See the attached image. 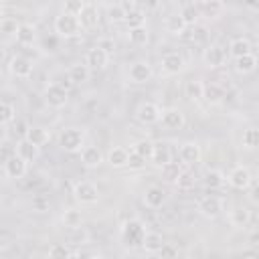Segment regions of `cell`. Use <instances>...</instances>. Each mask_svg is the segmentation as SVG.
<instances>
[{
	"label": "cell",
	"mask_w": 259,
	"mask_h": 259,
	"mask_svg": "<svg viewBox=\"0 0 259 259\" xmlns=\"http://www.w3.org/2000/svg\"><path fill=\"white\" fill-rule=\"evenodd\" d=\"M148 229L140 219H130L121 225V241L125 247H142Z\"/></svg>",
	"instance_id": "1"
},
{
	"label": "cell",
	"mask_w": 259,
	"mask_h": 259,
	"mask_svg": "<svg viewBox=\"0 0 259 259\" xmlns=\"http://www.w3.org/2000/svg\"><path fill=\"white\" fill-rule=\"evenodd\" d=\"M85 144V132L81 127H65L59 134V146L65 152H81Z\"/></svg>",
	"instance_id": "2"
},
{
	"label": "cell",
	"mask_w": 259,
	"mask_h": 259,
	"mask_svg": "<svg viewBox=\"0 0 259 259\" xmlns=\"http://www.w3.org/2000/svg\"><path fill=\"white\" fill-rule=\"evenodd\" d=\"M81 24H79V18L77 16H71V14H65L61 12L57 18H55V32L59 38H73L77 34H81Z\"/></svg>",
	"instance_id": "3"
},
{
	"label": "cell",
	"mask_w": 259,
	"mask_h": 259,
	"mask_svg": "<svg viewBox=\"0 0 259 259\" xmlns=\"http://www.w3.org/2000/svg\"><path fill=\"white\" fill-rule=\"evenodd\" d=\"M73 194H75L77 202H81V204H95L99 200V188L89 180L77 182L73 186Z\"/></svg>",
	"instance_id": "4"
},
{
	"label": "cell",
	"mask_w": 259,
	"mask_h": 259,
	"mask_svg": "<svg viewBox=\"0 0 259 259\" xmlns=\"http://www.w3.org/2000/svg\"><path fill=\"white\" fill-rule=\"evenodd\" d=\"M160 115H162V109L158 103L154 101H144L138 105L136 109V119L144 125H152V123H158L160 121Z\"/></svg>",
	"instance_id": "5"
},
{
	"label": "cell",
	"mask_w": 259,
	"mask_h": 259,
	"mask_svg": "<svg viewBox=\"0 0 259 259\" xmlns=\"http://www.w3.org/2000/svg\"><path fill=\"white\" fill-rule=\"evenodd\" d=\"M227 49L223 47V45H208L206 49H204V53H202V61H204V65L206 67H210V69H219V67H223L225 63H227Z\"/></svg>",
	"instance_id": "6"
},
{
	"label": "cell",
	"mask_w": 259,
	"mask_h": 259,
	"mask_svg": "<svg viewBox=\"0 0 259 259\" xmlns=\"http://www.w3.org/2000/svg\"><path fill=\"white\" fill-rule=\"evenodd\" d=\"M196 208H198V212H200L202 217H206V219H217V217L223 212L225 204H223V198H219V196H214V194H208V196H202V198L198 200Z\"/></svg>",
	"instance_id": "7"
},
{
	"label": "cell",
	"mask_w": 259,
	"mask_h": 259,
	"mask_svg": "<svg viewBox=\"0 0 259 259\" xmlns=\"http://www.w3.org/2000/svg\"><path fill=\"white\" fill-rule=\"evenodd\" d=\"M45 101H47L51 107H55V109L65 107L67 101H69V91L63 89L59 83H49L47 89H45Z\"/></svg>",
	"instance_id": "8"
},
{
	"label": "cell",
	"mask_w": 259,
	"mask_h": 259,
	"mask_svg": "<svg viewBox=\"0 0 259 259\" xmlns=\"http://www.w3.org/2000/svg\"><path fill=\"white\" fill-rule=\"evenodd\" d=\"M227 180H229V184H231L233 188L245 190V188H249V186L253 184V174H251V170H249L247 166H235V168L229 172Z\"/></svg>",
	"instance_id": "9"
},
{
	"label": "cell",
	"mask_w": 259,
	"mask_h": 259,
	"mask_svg": "<svg viewBox=\"0 0 259 259\" xmlns=\"http://www.w3.org/2000/svg\"><path fill=\"white\" fill-rule=\"evenodd\" d=\"M152 75H154V71H152V65L148 61H136V63H132V67L127 71L130 83H138V85L148 83L152 79Z\"/></svg>",
	"instance_id": "10"
},
{
	"label": "cell",
	"mask_w": 259,
	"mask_h": 259,
	"mask_svg": "<svg viewBox=\"0 0 259 259\" xmlns=\"http://www.w3.org/2000/svg\"><path fill=\"white\" fill-rule=\"evenodd\" d=\"M186 69V61L180 53H166L162 57V73L164 75H178Z\"/></svg>",
	"instance_id": "11"
},
{
	"label": "cell",
	"mask_w": 259,
	"mask_h": 259,
	"mask_svg": "<svg viewBox=\"0 0 259 259\" xmlns=\"http://www.w3.org/2000/svg\"><path fill=\"white\" fill-rule=\"evenodd\" d=\"M107 63H109V55L105 51H101L99 47L89 49L87 55H85V65H87L89 71H101V69L107 67Z\"/></svg>",
	"instance_id": "12"
},
{
	"label": "cell",
	"mask_w": 259,
	"mask_h": 259,
	"mask_svg": "<svg viewBox=\"0 0 259 259\" xmlns=\"http://www.w3.org/2000/svg\"><path fill=\"white\" fill-rule=\"evenodd\" d=\"M160 121H162V125L166 130H180V127H184L186 117H184V113L178 107H168V109L162 111Z\"/></svg>",
	"instance_id": "13"
},
{
	"label": "cell",
	"mask_w": 259,
	"mask_h": 259,
	"mask_svg": "<svg viewBox=\"0 0 259 259\" xmlns=\"http://www.w3.org/2000/svg\"><path fill=\"white\" fill-rule=\"evenodd\" d=\"M8 71H10L14 77H20V79L30 77V75H32V61H30L28 57L16 55V57L10 59V63H8Z\"/></svg>",
	"instance_id": "14"
},
{
	"label": "cell",
	"mask_w": 259,
	"mask_h": 259,
	"mask_svg": "<svg viewBox=\"0 0 259 259\" xmlns=\"http://www.w3.org/2000/svg\"><path fill=\"white\" fill-rule=\"evenodd\" d=\"M150 160H152V164L158 166V168H162L164 164L172 162V150H170V144H168V142H154Z\"/></svg>",
	"instance_id": "15"
},
{
	"label": "cell",
	"mask_w": 259,
	"mask_h": 259,
	"mask_svg": "<svg viewBox=\"0 0 259 259\" xmlns=\"http://www.w3.org/2000/svg\"><path fill=\"white\" fill-rule=\"evenodd\" d=\"M251 53H253V45L247 36H235L229 42V49H227V55H231L233 59H239V57H245V55H251Z\"/></svg>",
	"instance_id": "16"
},
{
	"label": "cell",
	"mask_w": 259,
	"mask_h": 259,
	"mask_svg": "<svg viewBox=\"0 0 259 259\" xmlns=\"http://www.w3.org/2000/svg\"><path fill=\"white\" fill-rule=\"evenodd\" d=\"M26 170H28V164H26L22 158H18L16 154L10 156V158L4 162V172H6L8 178L18 180V178H22V176L26 174Z\"/></svg>",
	"instance_id": "17"
},
{
	"label": "cell",
	"mask_w": 259,
	"mask_h": 259,
	"mask_svg": "<svg viewBox=\"0 0 259 259\" xmlns=\"http://www.w3.org/2000/svg\"><path fill=\"white\" fill-rule=\"evenodd\" d=\"M16 42L22 45V47H32L36 42V28L28 22H20L18 28H16Z\"/></svg>",
	"instance_id": "18"
},
{
	"label": "cell",
	"mask_w": 259,
	"mask_h": 259,
	"mask_svg": "<svg viewBox=\"0 0 259 259\" xmlns=\"http://www.w3.org/2000/svg\"><path fill=\"white\" fill-rule=\"evenodd\" d=\"M103 162V154L97 146H83L81 150V164L85 168H97Z\"/></svg>",
	"instance_id": "19"
},
{
	"label": "cell",
	"mask_w": 259,
	"mask_h": 259,
	"mask_svg": "<svg viewBox=\"0 0 259 259\" xmlns=\"http://www.w3.org/2000/svg\"><path fill=\"white\" fill-rule=\"evenodd\" d=\"M166 202V190L162 186H150L144 192V204L150 208H160Z\"/></svg>",
	"instance_id": "20"
},
{
	"label": "cell",
	"mask_w": 259,
	"mask_h": 259,
	"mask_svg": "<svg viewBox=\"0 0 259 259\" xmlns=\"http://www.w3.org/2000/svg\"><path fill=\"white\" fill-rule=\"evenodd\" d=\"M77 18H79L81 28H93V26H97V22H99V10H97L95 4H87V2H85L83 10H81V14H79Z\"/></svg>",
	"instance_id": "21"
},
{
	"label": "cell",
	"mask_w": 259,
	"mask_h": 259,
	"mask_svg": "<svg viewBox=\"0 0 259 259\" xmlns=\"http://www.w3.org/2000/svg\"><path fill=\"white\" fill-rule=\"evenodd\" d=\"M89 75H91V71L87 69L85 63H75L67 71V79L71 81V85H83V83H87L89 81Z\"/></svg>",
	"instance_id": "22"
},
{
	"label": "cell",
	"mask_w": 259,
	"mask_h": 259,
	"mask_svg": "<svg viewBox=\"0 0 259 259\" xmlns=\"http://www.w3.org/2000/svg\"><path fill=\"white\" fill-rule=\"evenodd\" d=\"M178 154H180V162L192 166V164H196L200 160V146L196 142H184L180 146V152Z\"/></svg>",
	"instance_id": "23"
},
{
	"label": "cell",
	"mask_w": 259,
	"mask_h": 259,
	"mask_svg": "<svg viewBox=\"0 0 259 259\" xmlns=\"http://www.w3.org/2000/svg\"><path fill=\"white\" fill-rule=\"evenodd\" d=\"M24 140H28L32 146L40 148V146H45V144L51 142V132H49L47 127H40V125H30Z\"/></svg>",
	"instance_id": "24"
},
{
	"label": "cell",
	"mask_w": 259,
	"mask_h": 259,
	"mask_svg": "<svg viewBox=\"0 0 259 259\" xmlns=\"http://www.w3.org/2000/svg\"><path fill=\"white\" fill-rule=\"evenodd\" d=\"M38 154H40V148L32 146L28 140H18V144H16V156L22 158L26 164L28 162H34L38 158Z\"/></svg>",
	"instance_id": "25"
},
{
	"label": "cell",
	"mask_w": 259,
	"mask_h": 259,
	"mask_svg": "<svg viewBox=\"0 0 259 259\" xmlns=\"http://www.w3.org/2000/svg\"><path fill=\"white\" fill-rule=\"evenodd\" d=\"M198 8V14L200 16H208V18H217L223 10H225V4L221 0H202L196 4Z\"/></svg>",
	"instance_id": "26"
},
{
	"label": "cell",
	"mask_w": 259,
	"mask_h": 259,
	"mask_svg": "<svg viewBox=\"0 0 259 259\" xmlns=\"http://www.w3.org/2000/svg\"><path fill=\"white\" fill-rule=\"evenodd\" d=\"M202 99L210 105H219L223 99H225V89L219 85V83H208L204 85L202 89Z\"/></svg>",
	"instance_id": "27"
},
{
	"label": "cell",
	"mask_w": 259,
	"mask_h": 259,
	"mask_svg": "<svg viewBox=\"0 0 259 259\" xmlns=\"http://www.w3.org/2000/svg\"><path fill=\"white\" fill-rule=\"evenodd\" d=\"M249 221H251V210L245 208V206H235V208L229 212V223H231L235 229L247 227Z\"/></svg>",
	"instance_id": "28"
},
{
	"label": "cell",
	"mask_w": 259,
	"mask_h": 259,
	"mask_svg": "<svg viewBox=\"0 0 259 259\" xmlns=\"http://www.w3.org/2000/svg\"><path fill=\"white\" fill-rule=\"evenodd\" d=\"M127 156H130V152H127L125 148L115 146V148L109 150V154H107V162H109L111 168H123V166H127Z\"/></svg>",
	"instance_id": "29"
},
{
	"label": "cell",
	"mask_w": 259,
	"mask_h": 259,
	"mask_svg": "<svg viewBox=\"0 0 259 259\" xmlns=\"http://www.w3.org/2000/svg\"><path fill=\"white\" fill-rule=\"evenodd\" d=\"M162 245H164V239L156 231H148L146 237H144V241H142V249L146 253H158L162 249Z\"/></svg>",
	"instance_id": "30"
},
{
	"label": "cell",
	"mask_w": 259,
	"mask_h": 259,
	"mask_svg": "<svg viewBox=\"0 0 259 259\" xmlns=\"http://www.w3.org/2000/svg\"><path fill=\"white\" fill-rule=\"evenodd\" d=\"M257 69V57L251 53V55H245V57H239L235 59V71L239 75H249Z\"/></svg>",
	"instance_id": "31"
},
{
	"label": "cell",
	"mask_w": 259,
	"mask_h": 259,
	"mask_svg": "<svg viewBox=\"0 0 259 259\" xmlns=\"http://www.w3.org/2000/svg\"><path fill=\"white\" fill-rule=\"evenodd\" d=\"M127 40H130V45H134V47H144V45H148L150 32H148L146 24H144V26H138V28H130V30H127Z\"/></svg>",
	"instance_id": "32"
},
{
	"label": "cell",
	"mask_w": 259,
	"mask_h": 259,
	"mask_svg": "<svg viewBox=\"0 0 259 259\" xmlns=\"http://www.w3.org/2000/svg\"><path fill=\"white\" fill-rule=\"evenodd\" d=\"M164 28L170 32V34H182L184 30H186V24H184V20L180 18V14L176 12V14H168L166 16V20H164Z\"/></svg>",
	"instance_id": "33"
},
{
	"label": "cell",
	"mask_w": 259,
	"mask_h": 259,
	"mask_svg": "<svg viewBox=\"0 0 259 259\" xmlns=\"http://www.w3.org/2000/svg\"><path fill=\"white\" fill-rule=\"evenodd\" d=\"M180 18L184 20V24L186 26H194V24H198V8H196V4L194 2H190V4H184L182 8H180Z\"/></svg>",
	"instance_id": "34"
},
{
	"label": "cell",
	"mask_w": 259,
	"mask_h": 259,
	"mask_svg": "<svg viewBox=\"0 0 259 259\" xmlns=\"http://www.w3.org/2000/svg\"><path fill=\"white\" fill-rule=\"evenodd\" d=\"M202 89H204V83H200V81L192 79V81H188V83H186L184 93H186V97H188L192 103H196V101H202Z\"/></svg>",
	"instance_id": "35"
},
{
	"label": "cell",
	"mask_w": 259,
	"mask_h": 259,
	"mask_svg": "<svg viewBox=\"0 0 259 259\" xmlns=\"http://www.w3.org/2000/svg\"><path fill=\"white\" fill-rule=\"evenodd\" d=\"M225 174L221 172V170H208L206 174H204V186L206 188H210V190H217V188H221L223 184H225Z\"/></svg>",
	"instance_id": "36"
},
{
	"label": "cell",
	"mask_w": 259,
	"mask_h": 259,
	"mask_svg": "<svg viewBox=\"0 0 259 259\" xmlns=\"http://www.w3.org/2000/svg\"><path fill=\"white\" fill-rule=\"evenodd\" d=\"M47 259H73V253H71L69 245H63V243H55V245H51Z\"/></svg>",
	"instance_id": "37"
},
{
	"label": "cell",
	"mask_w": 259,
	"mask_h": 259,
	"mask_svg": "<svg viewBox=\"0 0 259 259\" xmlns=\"http://www.w3.org/2000/svg\"><path fill=\"white\" fill-rule=\"evenodd\" d=\"M123 22L127 24V30H130V28L144 26V22H146V14H144L140 8H136V10H132V12H127V14H125Z\"/></svg>",
	"instance_id": "38"
},
{
	"label": "cell",
	"mask_w": 259,
	"mask_h": 259,
	"mask_svg": "<svg viewBox=\"0 0 259 259\" xmlns=\"http://www.w3.org/2000/svg\"><path fill=\"white\" fill-rule=\"evenodd\" d=\"M152 148H154V142H150V140H138V142L134 144L132 152L138 154V156L144 158V160H150V156H152Z\"/></svg>",
	"instance_id": "39"
},
{
	"label": "cell",
	"mask_w": 259,
	"mask_h": 259,
	"mask_svg": "<svg viewBox=\"0 0 259 259\" xmlns=\"http://www.w3.org/2000/svg\"><path fill=\"white\" fill-rule=\"evenodd\" d=\"M16 119V109L12 103H6V101H0V125H6V123H12Z\"/></svg>",
	"instance_id": "40"
},
{
	"label": "cell",
	"mask_w": 259,
	"mask_h": 259,
	"mask_svg": "<svg viewBox=\"0 0 259 259\" xmlns=\"http://www.w3.org/2000/svg\"><path fill=\"white\" fill-rule=\"evenodd\" d=\"M259 146V132L255 127H247L243 132V148L245 150H255Z\"/></svg>",
	"instance_id": "41"
},
{
	"label": "cell",
	"mask_w": 259,
	"mask_h": 259,
	"mask_svg": "<svg viewBox=\"0 0 259 259\" xmlns=\"http://www.w3.org/2000/svg\"><path fill=\"white\" fill-rule=\"evenodd\" d=\"M162 178L166 180V182H172L174 184V180L178 178V174H180V166H178V162H168V164H164L162 168Z\"/></svg>",
	"instance_id": "42"
},
{
	"label": "cell",
	"mask_w": 259,
	"mask_h": 259,
	"mask_svg": "<svg viewBox=\"0 0 259 259\" xmlns=\"http://www.w3.org/2000/svg\"><path fill=\"white\" fill-rule=\"evenodd\" d=\"M63 223H65V227L77 229V227H81V223H83V217H81V212H79V210H75V208H69V210H65V212H63Z\"/></svg>",
	"instance_id": "43"
},
{
	"label": "cell",
	"mask_w": 259,
	"mask_h": 259,
	"mask_svg": "<svg viewBox=\"0 0 259 259\" xmlns=\"http://www.w3.org/2000/svg\"><path fill=\"white\" fill-rule=\"evenodd\" d=\"M107 18H109V22H113V24L123 22L125 12H123V8H121V4H119V2H117V4H109V6H107Z\"/></svg>",
	"instance_id": "44"
},
{
	"label": "cell",
	"mask_w": 259,
	"mask_h": 259,
	"mask_svg": "<svg viewBox=\"0 0 259 259\" xmlns=\"http://www.w3.org/2000/svg\"><path fill=\"white\" fill-rule=\"evenodd\" d=\"M174 186L180 188V190H188L190 186H194V176L190 172H186V170H180L178 178L174 180Z\"/></svg>",
	"instance_id": "45"
},
{
	"label": "cell",
	"mask_w": 259,
	"mask_h": 259,
	"mask_svg": "<svg viewBox=\"0 0 259 259\" xmlns=\"http://www.w3.org/2000/svg\"><path fill=\"white\" fill-rule=\"evenodd\" d=\"M83 6H85V2H81V0H71V2H65L63 12H65V14H71V16H79L81 10H83Z\"/></svg>",
	"instance_id": "46"
},
{
	"label": "cell",
	"mask_w": 259,
	"mask_h": 259,
	"mask_svg": "<svg viewBox=\"0 0 259 259\" xmlns=\"http://www.w3.org/2000/svg\"><path fill=\"white\" fill-rule=\"evenodd\" d=\"M208 38V28L204 24H194L192 26V40L194 42H206Z\"/></svg>",
	"instance_id": "47"
},
{
	"label": "cell",
	"mask_w": 259,
	"mask_h": 259,
	"mask_svg": "<svg viewBox=\"0 0 259 259\" xmlns=\"http://www.w3.org/2000/svg\"><path fill=\"white\" fill-rule=\"evenodd\" d=\"M18 24H20V22H16L14 18L4 16V20H2V24H0V32H4V34H16Z\"/></svg>",
	"instance_id": "48"
},
{
	"label": "cell",
	"mask_w": 259,
	"mask_h": 259,
	"mask_svg": "<svg viewBox=\"0 0 259 259\" xmlns=\"http://www.w3.org/2000/svg\"><path fill=\"white\" fill-rule=\"evenodd\" d=\"M42 51L45 53H55L57 49H59V36H47V38H42Z\"/></svg>",
	"instance_id": "49"
},
{
	"label": "cell",
	"mask_w": 259,
	"mask_h": 259,
	"mask_svg": "<svg viewBox=\"0 0 259 259\" xmlns=\"http://www.w3.org/2000/svg\"><path fill=\"white\" fill-rule=\"evenodd\" d=\"M127 166H130V170H140V168H144V166H146V160H144V158H140L138 154L130 152V156H127Z\"/></svg>",
	"instance_id": "50"
},
{
	"label": "cell",
	"mask_w": 259,
	"mask_h": 259,
	"mask_svg": "<svg viewBox=\"0 0 259 259\" xmlns=\"http://www.w3.org/2000/svg\"><path fill=\"white\" fill-rule=\"evenodd\" d=\"M32 210H36V212H45V210H49V198L47 196H34L32 198Z\"/></svg>",
	"instance_id": "51"
},
{
	"label": "cell",
	"mask_w": 259,
	"mask_h": 259,
	"mask_svg": "<svg viewBox=\"0 0 259 259\" xmlns=\"http://www.w3.org/2000/svg\"><path fill=\"white\" fill-rule=\"evenodd\" d=\"M12 125H14V134H18L20 136V140H24L26 138V132H28V123L24 121V119H14L12 121Z\"/></svg>",
	"instance_id": "52"
},
{
	"label": "cell",
	"mask_w": 259,
	"mask_h": 259,
	"mask_svg": "<svg viewBox=\"0 0 259 259\" xmlns=\"http://www.w3.org/2000/svg\"><path fill=\"white\" fill-rule=\"evenodd\" d=\"M95 47H99L101 51H105L107 55H111V53H113V49H115V42H113V38L103 36V38H99V40H97V45H95Z\"/></svg>",
	"instance_id": "53"
},
{
	"label": "cell",
	"mask_w": 259,
	"mask_h": 259,
	"mask_svg": "<svg viewBox=\"0 0 259 259\" xmlns=\"http://www.w3.org/2000/svg\"><path fill=\"white\" fill-rule=\"evenodd\" d=\"M158 253L162 255V259H174V257H176V247H172V245L164 243V245H162V249H160Z\"/></svg>",
	"instance_id": "54"
},
{
	"label": "cell",
	"mask_w": 259,
	"mask_h": 259,
	"mask_svg": "<svg viewBox=\"0 0 259 259\" xmlns=\"http://www.w3.org/2000/svg\"><path fill=\"white\" fill-rule=\"evenodd\" d=\"M249 243L255 247V245H259V235H257V231H253L251 235H249Z\"/></svg>",
	"instance_id": "55"
},
{
	"label": "cell",
	"mask_w": 259,
	"mask_h": 259,
	"mask_svg": "<svg viewBox=\"0 0 259 259\" xmlns=\"http://www.w3.org/2000/svg\"><path fill=\"white\" fill-rule=\"evenodd\" d=\"M30 259H47V257H45V255H32Z\"/></svg>",
	"instance_id": "56"
},
{
	"label": "cell",
	"mask_w": 259,
	"mask_h": 259,
	"mask_svg": "<svg viewBox=\"0 0 259 259\" xmlns=\"http://www.w3.org/2000/svg\"><path fill=\"white\" fill-rule=\"evenodd\" d=\"M89 259H105V257H101V255H93V257H89Z\"/></svg>",
	"instance_id": "57"
},
{
	"label": "cell",
	"mask_w": 259,
	"mask_h": 259,
	"mask_svg": "<svg viewBox=\"0 0 259 259\" xmlns=\"http://www.w3.org/2000/svg\"><path fill=\"white\" fill-rule=\"evenodd\" d=\"M2 20H4V16H2V12H0V24H2Z\"/></svg>",
	"instance_id": "58"
},
{
	"label": "cell",
	"mask_w": 259,
	"mask_h": 259,
	"mask_svg": "<svg viewBox=\"0 0 259 259\" xmlns=\"http://www.w3.org/2000/svg\"><path fill=\"white\" fill-rule=\"evenodd\" d=\"M249 259H255V257H249Z\"/></svg>",
	"instance_id": "59"
},
{
	"label": "cell",
	"mask_w": 259,
	"mask_h": 259,
	"mask_svg": "<svg viewBox=\"0 0 259 259\" xmlns=\"http://www.w3.org/2000/svg\"><path fill=\"white\" fill-rule=\"evenodd\" d=\"M0 57H2V53H0Z\"/></svg>",
	"instance_id": "60"
}]
</instances>
